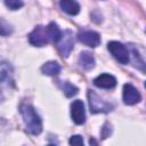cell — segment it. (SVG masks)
Instances as JSON below:
<instances>
[{
  "mask_svg": "<svg viewBox=\"0 0 146 146\" xmlns=\"http://www.w3.org/2000/svg\"><path fill=\"white\" fill-rule=\"evenodd\" d=\"M19 112L23 116V121L25 123L26 131L31 135H39L42 131V121L39 114L35 112L33 106L29 104H22L19 106Z\"/></svg>",
  "mask_w": 146,
  "mask_h": 146,
  "instance_id": "cell-1",
  "label": "cell"
},
{
  "mask_svg": "<svg viewBox=\"0 0 146 146\" xmlns=\"http://www.w3.org/2000/svg\"><path fill=\"white\" fill-rule=\"evenodd\" d=\"M88 99L91 113H108L113 110V105L100 98L94 90H88Z\"/></svg>",
  "mask_w": 146,
  "mask_h": 146,
  "instance_id": "cell-2",
  "label": "cell"
},
{
  "mask_svg": "<svg viewBox=\"0 0 146 146\" xmlns=\"http://www.w3.org/2000/svg\"><path fill=\"white\" fill-rule=\"evenodd\" d=\"M29 41L31 44L35 47H43L50 42V36L47 26L38 25L34 30L29 34Z\"/></svg>",
  "mask_w": 146,
  "mask_h": 146,
  "instance_id": "cell-3",
  "label": "cell"
},
{
  "mask_svg": "<svg viewBox=\"0 0 146 146\" xmlns=\"http://www.w3.org/2000/svg\"><path fill=\"white\" fill-rule=\"evenodd\" d=\"M107 49L113 55V57L120 62L121 64H128L130 60V54L129 50L124 44H122L119 41H110L107 43Z\"/></svg>",
  "mask_w": 146,
  "mask_h": 146,
  "instance_id": "cell-4",
  "label": "cell"
},
{
  "mask_svg": "<svg viewBox=\"0 0 146 146\" xmlns=\"http://www.w3.org/2000/svg\"><path fill=\"white\" fill-rule=\"evenodd\" d=\"M73 47H74L73 32L71 30H65L64 32H62L60 39L57 42V49L63 57H67L72 51Z\"/></svg>",
  "mask_w": 146,
  "mask_h": 146,
  "instance_id": "cell-5",
  "label": "cell"
},
{
  "mask_svg": "<svg viewBox=\"0 0 146 146\" xmlns=\"http://www.w3.org/2000/svg\"><path fill=\"white\" fill-rule=\"evenodd\" d=\"M122 98L124 104L127 105H135L137 103L140 102L141 96L140 92L137 90V88H135L132 84L130 83H125L123 86V90H122Z\"/></svg>",
  "mask_w": 146,
  "mask_h": 146,
  "instance_id": "cell-6",
  "label": "cell"
},
{
  "mask_svg": "<svg viewBox=\"0 0 146 146\" xmlns=\"http://www.w3.org/2000/svg\"><path fill=\"white\" fill-rule=\"evenodd\" d=\"M71 116L76 124H83L86 122V111L82 100H73V103L71 104Z\"/></svg>",
  "mask_w": 146,
  "mask_h": 146,
  "instance_id": "cell-7",
  "label": "cell"
},
{
  "mask_svg": "<svg viewBox=\"0 0 146 146\" xmlns=\"http://www.w3.org/2000/svg\"><path fill=\"white\" fill-rule=\"evenodd\" d=\"M78 39L80 42L91 48H95L100 43V35L95 31H89V30L82 31L78 34Z\"/></svg>",
  "mask_w": 146,
  "mask_h": 146,
  "instance_id": "cell-8",
  "label": "cell"
},
{
  "mask_svg": "<svg viewBox=\"0 0 146 146\" xmlns=\"http://www.w3.org/2000/svg\"><path fill=\"white\" fill-rule=\"evenodd\" d=\"M94 84L102 89H112L116 86V79L112 74L103 73L94 79Z\"/></svg>",
  "mask_w": 146,
  "mask_h": 146,
  "instance_id": "cell-9",
  "label": "cell"
},
{
  "mask_svg": "<svg viewBox=\"0 0 146 146\" xmlns=\"http://www.w3.org/2000/svg\"><path fill=\"white\" fill-rule=\"evenodd\" d=\"M13 81V67L7 62H0V83Z\"/></svg>",
  "mask_w": 146,
  "mask_h": 146,
  "instance_id": "cell-10",
  "label": "cell"
},
{
  "mask_svg": "<svg viewBox=\"0 0 146 146\" xmlns=\"http://www.w3.org/2000/svg\"><path fill=\"white\" fill-rule=\"evenodd\" d=\"M79 64L84 70H91L95 66V57L89 51H82L79 56Z\"/></svg>",
  "mask_w": 146,
  "mask_h": 146,
  "instance_id": "cell-11",
  "label": "cell"
},
{
  "mask_svg": "<svg viewBox=\"0 0 146 146\" xmlns=\"http://www.w3.org/2000/svg\"><path fill=\"white\" fill-rule=\"evenodd\" d=\"M59 6L62 8L63 11H65L68 15H78L80 11V5L76 1H72V0H63L59 2Z\"/></svg>",
  "mask_w": 146,
  "mask_h": 146,
  "instance_id": "cell-12",
  "label": "cell"
},
{
  "mask_svg": "<svg viewBox=\"0 0 146 146\" xmlns=\"http://www.w3.org/2000/svg\"><path fill=\"white\" fill-rule=\"evenodd\" d=\"M41 72L46 75H50V76H54V75H57L59 72H60V65L57 63V62H47L42 65L41 67Z\"/></svg>",
  "mask_w": 146,
  "mask_h": 146,
  "instance_id": "cell-13",
  "label": "cell"
},
{
  "mask_svg": "<svg viewBox=\"0 0 146 146\" xmlns=\"http://www.w3.org/2000/svg\"><path fill=\"white\" fill-rule=\"evenodd\" d=\"M58 86H59V88L63 90V92L65 94V96L68 97V98L75 96V95L78 94V91H79V89H78L75 86H73L72 83H70L68 81H64V82L58 81Z\"/></svg>",
  "mask_w": 146,
  "mask_h": 146,
  "instance_id": "cell-14",
  "label": "cell"
},
{
  "mask_svg": "<svg viewBox=\"0 0 146 146\" xmlns=\"http://www.w3.org/2000/svg\"><path fill=\"white\" fill-rule=\"evenodd\" d=\"M48 29V32H49V36H50V42H55L57 43L60 39V35H62V31L58 27V25L54 22L49 23V25L47 26Z\"/></svg>",
  "mask_w": 146,
  "mask_h": 146,
  "instance_id": "cell-15",
  "label": "cell"
},
{
  "mask_svg": "<svg viewBox=\"0 0 146 146\" xmlns=\"http://www.w3.org/2000/svg\"><path fill=\"white\" fill-rule=\"evenodd\" d=\"M13 31H14L13 26L3 18H0V35H2V36L10 35L13 33Z\"/></svg>",
  "mask_w": 146,
  "mask_h": 146,
  "instance_id": "cell-16",
  "label": "cell"
},
{
  "mask_svg": "<svg viewBox=\"0 0 146 146\" xmlns=\"http://www.w3.org/2000/svg\"><path fill=\"white\" fill-rule=\"evenodd\" d=\"M5 5L9 9H11V10H17V9H19L21 7L24 6L23 1H19V0H6L5 1Z\"/></svg>",
  "mask_w": 146,
  "mask_h": 146,
  "instance_id": "cell-17",
  "label": "cell"
},
{
  "mask_svg": "<svg viewBox=\"0 0 146 146\" xmlns=\"http://www.w3.org/2000/svg\"><path fill=\"white\" fill-rule=\"evenodd\" d=\"M70 145L71 146H84L83 138L80 135H74L70 138Z\"/></svg>",
  "mask_w": 146,
  "mask_h": 146,
  "instance_id": "cell-18",
  "label": "cell"
},
{
  "mask_svg": "<svg viewBox=\"0 0 146 146\" xmlns=\"http://www.w3.org/2000/svg\"><path fill=\"white\" fill-rule=\"evenodd\" d=\"M110 135H111V127H110L108 123H105L104 127H103V130H102V138L105 139V138H107Z\"/></svg>",
  "mask_w": 146,
  "mask_h": 146,
  "instance_id": "cell-19",
  "label": "cell"
},
{
  "mask_svg": "<svg viewBox=\"0 0 146 146\" xmlns=\"http://www.w3.org/2000/svg\"><path fill=\"white\" fill-rule=\"evenodd\" d=\"M89 143H90V145H91V146H97V143H96V140H95L94 138H90Z\"/></svg>",
  "mask_w": 146,
  "mask_h": 146,
  "instance_id": "cell-20",
  "label": "cell"
},
{
  "mask_svg": "<svg viewBox=\"0 0 146 146\" xmlns=\"http://www.w3.org/2000/svg\"><path fill=\"white\" fill-rule=\"evenodd\" d=\"M2 98H3V97H2V95L0 94V102H2Z\"/></svg>",
  "mask_w": 146,
  "mask_h": 146,
  "instance_id": "cell-21",
  "label": "cell"
},
{
  "mask_svg": "<svg viewBox=\"0 0 146 146\" xmlns=\"http://www.w3.org/2000/svg\"><path fill=\"white\" fill-rule=\"evenodd\" d=\"M48 146H55V145H48Z\"/></svg>",
  "mask_w": 146,
  "mask_h": 146,
  "instance_id": "cell-22",
  "label": "cell"
}]
</instances>
